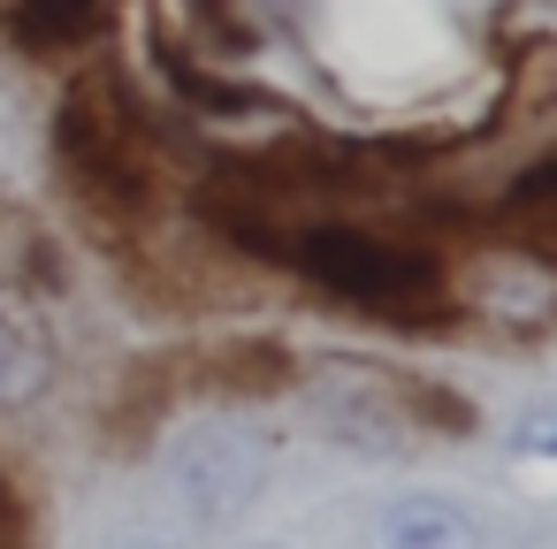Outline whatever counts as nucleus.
Returning <instances> with one entry per match:
<instances>
[{
  "mask_svg": "<svg viewBox=\"0 0 557 549\" xmlns=\"http://www.w3.org/2000/svg\"><path fill=\"white\" fill-rule=\"evenodd\" d=\"M298 267L321 290H336V298H351L367 313H428L435 305V267L420 252L359 237V229H306L298 237Z\"/></svg>",
  "mask_w": 557,
  "mask_h": 549,
  "instance_id": "obj_1",
  "label": "nucleus"
},
{
  "mask_svg": "<svg viewBox=\"0 0 557 549\" xmlns=\"http://www.w3.org/2000/svg\"><path fill=\"white\" fill-rule=\"evenodd\" d=\"M161 481L199 526H230L268 488V450L245 427H184L161 458Z\"/></svg>",
  "mask_w": 557,
  "mask_h": 549,
  "instance_id": "obj_2",
  "label": "nucleus"
},
{
  "mask_svg": "<svg viewBox=\"0 0 557 549\" xmlns=\"http://www.w3.org/2000/svg\"><path fill=\"white\" fill-rule=\"evenodd\" d=\"M367 534L389 541V549H481L488 541V526L450 496H397L367 519Z\"/></svg>",
  "mask_w": 557,
  "mask_h": 549,
  "instance_id": "obj_3",
  "label": "nucleus"
},
{
  "mask_svg": "<svg viewBox=\"0 0 557 549\" xmlns=\"http://www.w3.org/2000/svg\"><path fill=\"white\" fill-rule=\"evenodd\" d=\"M313 412L329 420V435L336 442H351V450H405V420L374 397V382L367 374H329L321 389H313Z\"/></svg>",
  "mask_w": 557,
  "mask_h": 549,
  "instance_id": "obj_4",
  "label": "nucleus"
},
{
  "mask_svg": "<svg viewBox=\"0 0 557 549\" xmlns=\"http://www.w3.org/2000/svg\"><path fill=\"white\" fill-rule=\"evenodd\" d=\"M39 389H47V351L0 313V412H24Z\"/></svg>",
  "mask_w": 557,
  "mask_h": 549,
  "instance_id": "obj_5",
  "label": "nucleus"
},
{
  "mask_svg": "<svg viewBox=\"0 0 557 549\" xmlns=\"http://www.w3.org/2000/svg\"><path fill=\"white\" fill-rule=\"evenodd\" d=\"M519 442H527V450H549V420H542V412H534V420H527V427H519Z\"/></svg>",
  "mask_w": 557,
  "mask_h": 549,
  "instance_id": "obj_6",
  "label": "nucleus"
},
{
  "mask_svg": "<svg viewBox=\"0 0 557 549\" xmlns=\"http://www.w3.org/2000/svg\"><path fill=\"white\" fill-rule=\"evenodd\" d=\"M16 9H24V0H0V16H16Z\"/></svg>",
  "mask_w": 557,
  "mask_h": 549,
  "instance_id": "obj_7",
  "label": "nucleus"
}]
</instances>
